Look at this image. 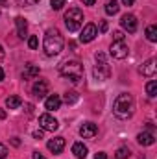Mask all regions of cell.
Instances as JSON below:
<instances>
[{
	"label": "cell",
	"instance_id": "d6986e66",
	"mask_svg": "<svg viewBox=\"0 0 157 159\" xmlns=\"http://www.w3.org/2000/svg\"><path fill=\"white\" fill-rule=\"evenodd\" d=\"M20 104H22V98L17 96V94H11V96L6 98V107H7V109H19Z\"/></svg>",
	"mask_w": 157,
	"mask_h": 159
},
{
	"label": "cell",
	"instance_id": "9c48e42d",
	"mask_svg": "<svg viewBox=\"0 0 157 159\" xmlns=\"http://www.w3.org/2000/svg\"><path fill=\"white\" fill-rule=\"evenodd\" d=\"M98 35V28L94 26V24H85L83 26V30H81V35H79V41L81 43H91V41L94 39Z\"/></svg>",
	"mask_w": 157,
	"mask_h": 159
},
{
	"label": "cell",
	"instance_id": "ffe728a7",
	"mask_svg": "<svg viewBox=\"0 0 157 159\" xmlns=\"http://www.w3.org/2000/svg\"><path fill=\"white\" fill-rule=\"evenodd\" d=\"M118 2L117 0H107V4H105V13L107 15H117L118 13Z\"/></svg>",
	"mask_w": 157,
	"mask_h": 159
},
{
	"label": "cell",
	"instance_id": "4316f807",
	"mask_svg": "<svg viewBox=\"0 0 157 159\" xmlns=\"http://www.w3.org/2000/svg\"><path fill=\"white\" fill-rule=\"evenodd\" d=\"M19 4H20V6H24V7H30V6L39 4V0H19Z\"/></svg>",
	"mask_w": 157,
	"mask_h": 159
},
{
	"label": "cell",
	"instance_id": "1f68e13d",
	"mask_svg": "<svg viewBox=\"0 0 157 159\" xmlns=\"http://www.w3.org/2000/svg\"><path fill=\"white\" fill-rule=\"evenodd\" d=\"M94 159H107V156H105L104 152H98V154L94 156Z\"/></svg>",
	"mask_w": 157,
	"mask_h": 159
},
{
	"label": "cell",
	"instance_id": "e575fe53",
	"mask_svg": "<svg viewBox=\"0 0 157 159\" xmlns=\"http://www.w3.org/2000/svg\"><path fill=\"white\" fill-rule=\"evenodd\" d=\"M34 159H46V157H43L39 152H34Z\"/></svg>",
	"mask_w": 157,
	"mask_h": 159
},
{
	"label": "cell",
	"instance_id": "277c9868",
	"mask_svg": "<svg viewBox=\"0 0 157 159\" xmlns=\"http://www.w3.org/2000/svg\"><path fill=\"white\" fill-rule=\"evenodd\" d=\"M65 26L69 32H78L79 28L83 26V13L78 7H70L65 13Z\"/></svg>",
	"mask_w": 157,
	"mask_h": 159
},
{
	"label": "cell",
	"instance_id": "ab89813d",
	"mask_svg": "<svg viewBox=\"0 0 157 159\" xmlns=\"http://www.w3.org/2000/svg\"><path fill=\"white\" fill-rule=\"evenodd\" d=\"M6 2H7V0H0V6H4V4H6Z\"/></svg>",
	"mask_w": 157,
	"mask_h": 159
},
{
	"label": "cell",
	"instance_id": "e0dca14e",
	"mask_svg": "<svg viewBox=\"0 0 157 159\" xmlns=\"http://www.w3.org/2000/svg\"><path fill=\"white\" fill-rule=\"evenodd\" d=\"M39 76V67L37 65H34V63H28L26 65V69H24V72H22V78L24 80H34Z\"/></svg>",
	"mask_w": 157,
	"mask_h": 159
},
{
	"label": "cell",
	"instance_id": "d4e9b609",
	"mask_svg": "<svg viewBox=\"0 0 157 159\" xmlns=\"http://www.w3.org/2000/svg\"><path fill=\"white\" fill-rule=\"evenodd\" d=\"M28 46H30L32 50H37V46H39V39H37L35 35H32V37L28 39Z\"/></svg>",
	"mask_w": 157,
	"mask_h": 159
},
{
	"label": "cell",
	"instance_id": "4fadbf2b",
	"mask_svg": "<svg viewBox=\"0 0 157 159\" xmlns=\"http://www.w3.org/2000/svg\"><path fill=\"white\" fill-rule=\"evenodd\" d=\"M46 146H48V150H50L52 154H61L63 148H65V139H63V137H54V139L48 141Z\"/></svg>",
	"mask_w": 157,
	"mask_h": 159
},
{
	"label": "cell",
	"instance_id": "ac0fdd59",
	"mask_svg": "<svg viewBox=\"0 0 157 159\" xmlns=\"http://www.w3.org/2000/svg\"><path fill=\"white\" fill-rule=\"evenodd\" d=\"M15 24H17V34H19V37H26V32H28V22H26V19L24 17H17L15 19Z\"/></svg>",
	"mask_w": 157,
	"mask_h": 159
},
{
	"label": "cell",
	"instance_id": "52a82bcc",
	"mask_svg": "<svg viewBox=\"0 0 157 159\" xmlns=\"http://www.w3.org/2000/svg\"><path fill=\"white\" fill-rule=\"evenodd\" d=\"M39 126H41V129H44V131H56L59 128V122L54 119L50 113H44V115L39 117Z\"/></svg>",
	"mask_w": 157,
	"mask_h": 159
},
{
	"label": "cell",
	"instance_id": "8992f818",
	"mask_svg": "<svg viewBox=\"0 0 157 159\" xmlns=\"http://www.w3.org/2000/svg\"><path fill=\"white\" fill-rule=\"evenodd\" d=\"M109 54H111L115 59H124V57H128L129 48H128L126 41H113V43H111V48H109Z\"/></svg>",
	"mask_w": 157,
	"mask_h": 159
},
{
	"label": "cell",
	"instance_id": "5bb4252c",
	"mask_svg": "<svg viewBox=\"0 0 157 159\" xmlns=\"http://www.w3.org/2000/svg\"><path fill=\"white\" fill-rule=\"evenodd\" d=\"M137 143L142 144V146H152V144L155 143V135H154V131H141V133L137 135Z\"/></svg>",
	"mask_w": 157,
	"mask_h": 159
},
{
	"label": "cell",
	"instance_id": "5b68a950",
	"mask_svg": "<svg viewBox=\"0 0 157 159\" xmlns=\"http://www.w3.org/2000/svg\"><path fill=\"white\" fill-rule=\"evenodd\" d=\"M111 76V67H109V63H107V59H105V56L102 54V52H98L96 54V67H94V78L100 80V81H104V80H107Z\"/></svg>",
	"mask_w": 157,
	"mask_h": 159
},
{
	"label": "cell",
	"instance_id": "7402d4cb",
	"mask_svg": "<svg viewBox=\"0 0 157 159\" xmlns=\"http://www.w3.org/2000/svg\"><path fill=\"white\" fill-rule=\"evenodd\" d=\"M146 39L150 41V43H155L157 41V26L155 24H150L146 28Z\"/></svg>",
	"mask_w": 157,
	"mask_h": 159
},
{
	"label": "cell",
	"instance_id": "2e32d148",
	"mask_svg": "<svg viewBox=\"0 0 157 159\" xmlns=\"http://www.w3.org/2000/svg\"><path fill=\"white\" fill-rule=\"evenodd\" d=\"M72 154H74L76 159H85L87 154H89V150H87V146L83 143H74L72 144Z\"/></svg>",
	"mask_w": 157,
	"mask_h": 159
},
{
	"label": "cell",
	"instance_id": "6da1fadb",
	"mask_svg": "<svg viewBox=\"0 0 157 159\" xmlns=\"http://www.w3.org/2000/svg\"><path fill=\"white\" fill-rule=\"evenodd\" d=\"M113 113L120 120L131 119L133 113H135V100H133V96L128 94V93L118 94L115 98V104H113Z\"/></svg>",
	"mask_w": 157,
	"mask_h": 159
},
{
	"label": "cell",
	"instance_id": "3957f363",
	"mask_svg": "<svg viewBox=\"0 0 157 159\" xmlns=\"http://www.w3.org/2000/svg\"><path fill=\"white\" fill-rule=\"evenodd\" d=\"M59 74L65 80L72 81V83H78L79 80L83 78V65L76 61V59H70V61H65L61 67H59Z\"/></svg>",
	"mask_w": 157,
	"mask_h": 159
},
{
	"label": "cell",
	"instance_id": "4dcf8cb0",
	"mask_svg": "<svg viewBox=\"0 0 157 159\" xmlns=\"http://www.w3.org/2000/svg\"><path fill=\"white\" fill-rule=\"evenodd\" d=\"M100 32H107V22L105 20H100Z\"/></svg>",
	"mask_w": 157,
	"mask_h": 159
},
{
	"label": "cell",
	"instance_id": "f35d334b",
	"mask_svg": "<svg viewBox=\"0 0 157 159\" xmlns=\"http://www.w3.org/2000/svg\"><path fill=\"white\" fill-rule=\"evenodd\" d=\"M2 80H4V70L0 69V81H2Z\"/></svg>",
	"mask_w": 157,
	"mask_h": 159
},
{
	"label": "cell",
	"instance_id": "9a60e30c",
	"mask_svg": "<svg viewBox=\"0 0 157 159\" xmlns=\"http://www.w3.org/2000/svg\"><path fill=\"white\" fill-rule=\"evenodd\" d=\"M44 107H46L48 111H57V109L61 107V98H59L57 94L48 96V98H46V102H44Z\"/></svg>",
	"mask_w": 157,
	"mask_h": 159
},
{
	"label": "cell",
	"instance_id": "30bf717a",
	"mask_svg": "<svg viewBox=\"0 0 157 159\" xmlns=\"http://www.w3.org/2000/svg\"><path fill=\"white\" fill-rule=\"evenodd\" d=\"M155 70H157L155 59H148V61H144V63L141 65V69H139V72H141L142 76H146V78H154V76H155Z\"/></svg>",
	"mask_w": 157,
	"mask_h": 159
},
{
	"label": "cell",
	"instance_id": "603a6c76",
	"mask_svg": "<svg viewBox=\"0 0 157 159\" xmlns=\"http://www.w3.org/2000/svg\"><path fill=\"white\" fill-rule=\"evenodd\" d=\"M146 93H148V96H150V98H155V96H157V83L154 81V80L146 83Z\"/></svg>",
	"mask_w": 157,
	"mask_h": 159
},
{
	"label": "cell",
	"instance_id": "8fae6325",
	"mask_svg": "<svg viewBox=\"0 0 157 159\" xmlns=\"http://www.w3.org/2000/svg\"><path fill=\"white\" fill-rule=\"evenodd\" d=\"M96 133H98V128H96V124H92V122H85V124H81V128H79V135H81L83 139H94Z\"/></svg>",
	"mask_w": 157,
	"mask_h": 159
},
{
	"label": "cell",
	"instance_id": "cb8c5ba5",
	"mask_svg": "<svg viewBox=\"0 0 157 159\" xmlns=\"http://www.w3.org/2000/svg\"><path fill=\"white\" fill-rule=\"evenodd\" d=\"M129 148H126V146H122V148H118L117 150V156H115V159H126V157H129Z\"/></svg>",
	"mask_w": 157,
	"mask_h": 159
},
{
	"label": "cell",
	"instance_id": "ba28073f",
	"mask_svg": "<svg viewBox=\"0 0 157 159\" xmlns=\"http://www.w3.org/2000/svg\"><path fill=\"white\" fill-rule=\"evenodd\" d=\"M120 26H122L128 34H135V32H137V17L131 15V13L122 15V19H120Z\"/></svg>",
	"mask_w": 157,
	"mask_h": 159
},
{
	"label": "cell",
	"instance_id": "7a4b0ae2",
	"mask_svg": "<svg viewBox=\"0 0 157 159\" xmlns=\"http://www.w3.org/2000/svg\"><path fill=\"white\" fill-rule=\"evenodd\" d=\"M65 46V39L61 35V32L57 28H50L46 34H44V41H43V48H44V54L46 56H57Z\"/></svg>",
	"mask_w": 157,
	"mask_h": 159
},
{
	"label": "cell",
	"instance_id": "f1b7e54d",
	"mask_svg": "<svg viewBox=\"0 0 157 159\" xmlns=\"http://www.w3.org/2000/svg\"><path fill=\"white\" fill-rule=\"evenodd\" d=\"M113 41H124V34L122 32H115L113 34Z\"/></svg>",
	"mask_w": 157,
	"mask_h": 159
},
{
	"label": "cell",
	"instance_id": "836d02e7",
	"mask_svg": "<svg viewBox=\"0 0 157 159\" xmlns=\"http://www.w3.org/2000/svg\"><path fill=\"white\" fill-rule=\"evenodd\" d=\"M122 4H124V6H133L135 0H122Z\"/></svg>",
	"mask_w": 157,
	"mask_h": 159
},
{
	"label": "cell",
	"instance_id": "44dd1931",
	"mask_svg": "<svg viewBox=\"0 0 157 159\" xmlns=\"http://www.w3.org/2000/svg\"><path fill=\"white\" fill-rule=\"evenodd\" d=\"M78 93L76 91H69V93H65V96H63V100H65V104L67 106H72V104H76L78 102Z\"/></svg>",
	"mask_w": 157,
	"mask_h": 159
},
{
	"label": "cell",
	"instance_id": "83f0119b",
	"mask_svg": "<svg viewBox=\"0 0 157 159\" xmlns=\"http://www.w3.org/2000/svg\"><path fill=\"white\" fill-rule=\"evenodd\" d=\"M7 156V148H6V144H0V159H6Z\"/></svg>",
	"mask_w": 157,
	"mask_h": 159
},
{
	"label": "cell",
	"instance_id": "f546056e",
	"mask_svg": "<svg viewBox=\"0 0 157 159\" xmlns=\"http://www.w3.org/2000/svg\"><path fill=\"white\" fill-rule=\"evenodd\" d=\"M43 131H44V129H37V131H34V137H35L37 141H39V139H43Z\"/></svg>",
	"mask_w": 157,
	"mask_h": 159
},
{
	"label": "cell",
	"instance_id": "74e56055",
	"mask_svg": "<svg viewBox=\"0 0 157 159\" xmlns=\"http://www.w3.org/2000/svg\"><path fill=\"white\" fill-rule=\"evenodd\" d=\"M0 119H6V111L4 109H0Z\"/></svg>",
	"mask_w": 157,
	"mask_h": 159
},
{
	"label": "cell",
	"instance_id": "8d00e7d4",
	"mask_svg": "<svg viewBox=\"0 0 157 159\" xmlns=\"http://www.w3.org/2000/svg\"><path fill=\"white\" fill-rule=\"evenodd\" d=\"M4 56H6V52H4V48L0 46V59H4Z\"/></svg>",
	"mask_w": 157,
	"mask_h": 159
},
{
	"label": "cell",
	"instance_id": "d590c367",
	"mask_svg": "<svg viewBox=\"0 0 157 159\" xmlns=\"http://www.w3.org/2000/svg\"><path fill=\"white\" fill-rule=\"evenodd\" d=\"M11 143H13V146H19V144H20V141H19V139H17V137H15V139H13V141H11Z\"/></svg>",
	"mask_w": 157,
	"mask_h": 159
},
{
	"label": "cell",
	"instance_id": "7c38bea8",
	"mask_svg": "<svg viewBox=\"0 0 157 159\" xmlns=\"http://www.w3.org/2000/svg\"><path fill=\"white\" fill-rule=\"evenodd\" d=\"M32 93H34V96H35V98H44V96L48 94V83H46L44 80L35 81V83H34V87H32Z\"/></svg>",
	"mask_w": 157,
	"mask_h": 159
},
{
	"label": "cell",
	"instance_id": "484cf974",
	"mask_svg": "<svg viewBox=\"0 0 157 159\" xmlns=\"http://www.w3.org/2000/svg\"><path fill=\"white\" fill-rule=\"evenodd\" d=\"M50 6L52 9H61L65 6V0H50Z\"/></svg>",
	"mask_w": 157,
	"mask_h": 159
},
{
	"label": "cell",
	"instance_id": "d6a6232c",
	"mask_svg": "<svg viewBox=\"0 0 157 159\" xmlns=\"http://www.w3.org/2000/svg\"><path fill=\"white\" fill-rule=\"evenodd\" d=\"M81 2H83L85 6H94V4H96V0H81Z\"/></svg>",
	"mask_w": 157,
	"mask_h": 159
}]
</instances>
